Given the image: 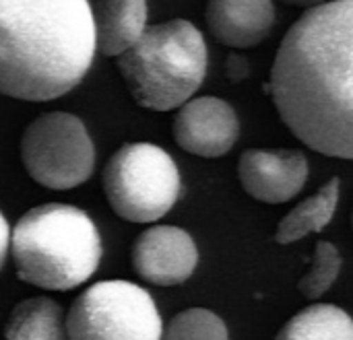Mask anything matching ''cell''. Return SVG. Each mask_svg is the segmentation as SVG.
Returning a JSON list of instances; mask_svg holds the SVG:
<instances>
[{
    "mask_svg": "<svg viewBox=\"0 0 353 340\" xmlns=\"http://www.w3.org/2000/svg\"><path fill=\"white\" fill-rule=\"evenodd\" d=\"M283 124L306 147L353 155V2L308 8L277 50L271 83Z\"/></svg>",
    "mask_w": 353,
    "mask_h": 340,
    "instance_id": "1",
    "label": "cell"
},
{
    "mask_svg": "<svg viewBox=\"0 0 353 340\" xmlns=\"http://www.w3.org/2000/svg\"><path fill=\"white\" fill-rule=\"evenodd\" d=\"M89 0H0V93L50 101L74 89L95 56Z\"/></svg>",
    "mask_w": 353,
    "mask_h": 340,
    "instance_id": "2",
    "label": "cell"
},
{
    "mask_svg": "<svg viewBox=\"0 0 353 340\" xmlns=\"http://www.w3.org/2000/svg\"><path fill=\"white\" fill-rule=\"evenodd\" d=\"M8 252L21 281L48 291H70L97 270L101 237L85 211L48 202L17 221Z\"/></svg>",
    "mask_w": 353,
    "mask_h": 340,
    "instance_id": "3",
    "label": "cell"
},
{
    "mask_svg": "<svg viewBox=\"0 0 353 340\" xmlns=\"http://www.w3.org/2000/svg\"><path fill=\"white\" fill-rule=\"evenodd\" d=\"M116 58L132 99L145 109L170 111L199 91L209 54L194 23L172 19L145 27L141 37Z\"/></svg>",
    "mask_w": 353,
    "mask_h": 340,
    "instance_id": "4",
    "label": "cell"
},
{
    "mask_svg": "<svg viewBox=\"0 0 353 340\" xmlns=\"http://www.w3.org/2000/svg\"><path fill=\"white\" fill-rule=\"evenodd\" d=\"M103 192L112 211L130 223L161 219L180 196L174 159L153 142H126L105 163Z\"/></svg>",
    "mask_w": 353,
    "mask_h": 340,
    "instance_id": "5",
    "label": "cell"
},
{
    "mask_svg": "<svg viewBox=\"0 0 353 340\" xmlns=\"http://www.w3.org/2000/svg\"><path fill=\"white\" fill-rule=\"evenodd\" d=\"M161 328L153 297L128 281L91 285L66 316L68 340H159Z\"/></svg>",
    "mask_w": 353,
    "mask_h": 340,
    "instance_id": "6",
    "label": "cell"
},
{
    "mask_svg": "<svg viewBox=\"0 0 353 340\" xmlns=\"http://www.w3.org/2000/svg\"><path fill=\"white\" fill-rule=\"evenodd\" d=\"M21 161L33 182L50 190H70L89 180L95 163L85 124L68 111L35 118L21 136Z\"/></svg>",
    "mask_w": 353,
    "mask_h": 340,
    "instance_id": "7",
    "label": "cell"
},
{
    "mask_svg": "<svg viewBox=\"0 0 353 340\" xmlns=\"http://www.w3.org/2000/svg\"><path fill=\"white\" fill-rule=\"evenodd\" d=\"M240 134L234 107L213 95L188 99L174 120L176 142L196 157H221L232 151Z\"/></svg>",
    "mask_w": 353,
    "mask_h": 340,
    "instance_id": "8",
    "label": "cell"
},
{
    "mask_svg": "<svg viewBox=\"0 0 353 340\" xmlns=\"http://www.w3.org/2000/svg\"><path fill=\"white\" fill-rule=\"evenodd\" d=\"M196 262V244L180 227H149L134 240L132 246V266L137 275L151 285H180L190 279Z\"/></svg>",
    "mask_w": 353,
    "mask_h": 340,
    "instance_id": "9",
    "label": "cell"
},
{
    "mask_svg": "<svg viewBox=\"0 0 353 340\" xmlns=\"http://www.w3.org/2000/svg\"><path fill=\"white\" fill-rule=\"evenodd\" d=\"M238 178L254 200L281 204L304 188L308 159L296 149H248L240 157Z\"/></svg>",
    "mask_w": 353,
    "mask_h": 340,
    "instance_id": "10",
    "label": "cell"
},
{
    "mask_svg": "<svg viewBox=\"0 0 353 340\" xmlns=\"http://www.w3.org/2000/svg\"><path fill=\"white\" fill-rule=\"evenodd\" d=\"M207 27L230 47L259 45L275 25L273 0H209Z\"/></svg>",
    "mask_w": 353,
    "mask_h": 340,
    "instance_id": "11",
    "label": "cell"
},
{
    "mask_svg": "<svg viewBox=\"0 0 353 340\" xmlns=\"http://www.w3.org/2000/svg\"><path fill=\"white\" fill-rule=\"evenodd\" d=\"M91 10L95 45L105 56L128 50L147 27V0H97Z\"/></svg>",
    "mask_w": 353,
    "mask_h": 340,
    "instance_id": "12",
    "label": "cell"
},
{
    "mask_svg": "<svg viewBox=\"0 0 353 340\" xmlns=\"http://www.w3.org/2000/svg\"><path fill=\"white\" fill-rule=\"evenodd\" d=\"M4 340H68L62 308L50 297H29L14 306Z\"/></svg>",
    "mask_w": 353,
    "mask_h": 340,
    "instance_id": "13",
    "label": "cell"
},
{
    "mask_svg": "<svg viewBox=\"0 0 353 340\" xmlns=\"http://www.w3.org/2000/svg\"><path fill=\"white\" fill-rule=\"evenodd\" d=\"M337 202H339V180L333 178L316 194L300 202L281 219L275 231V242L294 244L308 233L323 231L331 223Z\"/></svg>",
    "mask_w": 353,
    "mask_h": 340,
    "instance_id": "14",
    "label": "cell"
},
{
    "mask_svg": "<svg viewBox=\"0 0 353 340\" xmlns=\"http://www.w3.org/2000/svg\"><path fill=\"white\" fill-rule=\"evenodd\" d=\"M275 340H353V322L337 306L314 304L288 320Z\"/></svg>",
    "mask_w": 353,
    "mask_h": 340,
    "instance_id": "15",
    "label": "cell"
},
{
    "mask_svg": "<svg viewBox=\"0 0 353 340\" xmlns=\"http://www.w3.org/2000/svg\"><path fill=\"white\" fill-rule=\"evenodd\" d=\"M159 340H230L225 322L211 310L192 308L176 314Z\"/></svg>",
    "mask_w": 353,
    "mask_h": 340,
    "instance_id": "16",
    "label": "cell"
},
{
    "mask_svg": "<svg viewBox=\"0 0 353 340\" xmlns=\"http://www.w3.org/2000/svg\"><path fill=\"white\" fill-rule=\"evenodd\" d=\"M341 270V254L331 242H319L314 248L312 268L300 281L298 289L308 299H319L337 281Z\"/></svg>",
    "mask_w": 353,
    "mask_h": 340,
    "instance_id": "17",
    "label": "cell"
},
{
    "mask_svg": "<svg viewBox=\"0 0 353 340\" xmlns=\"http://www.w3.org/2000/svg\"><path fill=\"white\" fill-rule=\"evenodd\" d=\"M248 74H250L248 58L240 52H230L225 58V76L232 83H240V81L248 78Z\"/></svg>",
    "mask_w": 353,
    "mask_h": 340,
    "instance_id": "18",
    "label": "cell"
},
{
    "mask_svg": "<svg viewBox=\"0 0 353 340\" xmlns=\"http://www.w3.org/2000/svg\"><path fill=\"white\" fill-rule=\"evenodd\" d=\"M8 242H10V227H8L4 215L0 213V268H2L6 254H8Z\"/></svg>",
    "mask_w": 353,
    "mask_h": 340,
    "instance_id": "19",
    "label": "cell"
},
{
    "mask_svg": "<svg viewBox=\"0 0 353 340\" xmlns=\"http://www.w3.org/2000/svg\"><path fill=\"white\" fill-rule=\"evenodd\" d=\"M283 4H290V6H304V8H312V6H319L327 0H281Z\"/></svg>",
    "mask_w": 353,
    "mask_h": 340,
    "instance_id": "20",
    "label": "cell"
}]
</instances>
